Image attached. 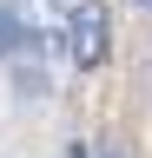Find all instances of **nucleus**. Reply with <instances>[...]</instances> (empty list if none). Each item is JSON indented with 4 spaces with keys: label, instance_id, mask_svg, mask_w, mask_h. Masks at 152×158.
Listing matches in <instances>:
<instances>
[{
    "label": "nucleus",
    "instance_id": "1",
    "mask_svg": "<svg viewBox=\"0 0 152 158\" xmlns=\"http://www.w3.org/2000/svg\"><path fill=\"white\" fill-rule=\"evenodd\" d=\"M106 46H112V13L99 0H80V7L66 13V27H60V53L80 73H93V66H106Z\"/></svg>",
    "mask_w": 152,
    "mask_h": 158
},
{
    "label": "nucleus",
    "instance_id": "2",
    "mask_svg": "<svg viewBox=\"0 0 152 158\" xmlns=\"http://www.w3.org/2000/svg\"><path fill=\"white\" fill-rule=\"evenodd\" d=\"M20 53H40V33H33L20 13L0 7V59H20Z\"/></svg>",
    "mask_w": 152,
    "mask_h": 158
},
{
    "label": "nucleus",
    "instance_id": "3",
    "mask_svg": "<svg viewBox=\"0 0 152 158\" xmlns=\"http://www.w3.org/2000/svg\"><path fill=\"white\" fill-rule=\"evenodd\" d=\"M99 158H126V152H99Z\"/></svg>",
    "mask_w": 152,
    "mask_h": 158
},
{
    "label": "nucleus",
    "instance_id": "4",
    "mask_svg": "<svg viewBox=\"0 0 152 158\" xmlns=\"http://www.w3.org/2000/svg\"><path fill=\"white\" fill-rule=\"evenodd\" d=\"M139 7H145V13H152V0H139Z\"/></svg>",
    "mask_w": 152,
    "mask_h": 158
},
{
    "label": "nucleus",
    "instance_id": "5",
    "mask_svg": "<svg viewBox=\"0 0 152 158\" xmlns=\"http://www.w3.org/2000/svg\"><path fill=\"white\" fill-rule=\"evenodd\" d=\"M73 7H80V0H73Z\"/></svg>",
    "mask_w": 152,
    "mask_h": 158
}]
</instances>
